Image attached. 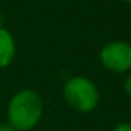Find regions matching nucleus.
I'll return each instance as SVG.
<instances>
[{"mask_svg": "<svg viewBox=\"0 0 131 131\" xmlns=\"http://www.w3.org/2000/svg\"><path fill=\"white\" fill-rule=\"evenodd\" d=\"M123 2H126V3H129V5H131V0H123Z\"/></svg>", "mask_w": 131, "mask_h": 131, "instance_id": "nucleus-9", "label": "nucleus"}, {"mask_svg": "<svg viewBox=\"0 0 131 131\" xmlns=\"http://www.w3.org/2000/svg\"><path fill=\"white\" fill-rule=\"evenodd\" d=\"M100 63L111 73H126L131 70V43L114 40L100 49Z\"/></svg>", "mask_w": 131, "mask_h": 131, "instance_id": "nucleus-3", "label": "nucleus"}, {"mask_svg": "<svg viewBox=\"0 0 131 131\" xmlns=\"http://www.w3.org/2000/svg\"><path fill=\"white\" fill-rule=\"evenodd\" d=\"M3 23H5V17H3L2 13H0V26H3Z\"/></svg>", "mask_w": 131, "mask_h": 131, "instance_id": "nucleus-8", "label": "nucleus"}, {"mask_svg": "<svg viewBox=\"0 0 131 131\" xmlns=\"http://www.w3.org/2000/svg\"><path fill=\"white\" fill-rule=\"evenodd\" d=\"M16 40L14 36L5 28L0 26V70H3L13 63L14 57H16Z\"/></svg>", "mask_w": 131, "mask_h": 131, "instance_id": "nucleus-4", "label": "nucleus"}, {"mask_svg": "<svg viewBox=\"0 0 131 131\" xmlns=\"http://www.w3.org/2000/svg\"><path fill=\"white\" fill-rule=\"evenodd\" d=\"M0 131H16V128L6 120V122H0Z\"/></svg>", "mask_w": 131, "mask_h": 131, "instance_id": "nucleus-7", "label": "nucleus"}, {"mask_svg": "<svg viewBox=\"0 0 131 131\" xmlns=\"http://www.w3.org/2000/svg\"><path fill=\"white\" fill-rule=\"evenodd\" d=\"M63 99L77 113H91L99 105V91L88 77L74 76L63 86Z\"/></svg>", "mask_w": 131, "mask_h": 131, "instance_id": "nucleus-2", "label": "nucleus"}, {"mask_svg": "<svg viewBox=\"0 0 131 131\" xmlns=\"http://www.w3.org/2000/svg\"><path fill=\"white\" fill-rule=\"evenodd\" d=\"M6 116L16 131L32 129L43 116V100L40 94L29 88L17 91L8 102Z\"/></svg>", "mask_w": 131, "mask_h": 131, "instance_id": "nucleus-1", "label": "nucleus"}, {"mask_svg": "<svg viewBox=\"0 0 131 131\" xmlns=\"http://www.w3.org/2000/svg\"><path fill=\"white\" fill-rule=\"evenodd\" d=\"M123 90H125V93L128 94V97L131 99V73L126 76V79H125V83H123Z\"/></svg>", "mask_w": 131, "mask_h": 131, "instance_id": "nucleus-5", "label": "nucleus"}, {"mask_svg": "<svg viewBox=\"0 0 131 131\" xmlns=\"http://www.w3.org/2000/svg\"><path fill=\"white\" fill-rule=\"evenodd\" d=\"M113 131H131V123H128V122L119 123V125H116V128Z\"/></svg>", "mask_w": 131, "mask_h": 131, "instance_id": "nucleus-6", "label": "nucleus"}]
</instances>
